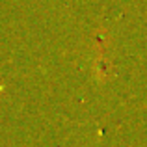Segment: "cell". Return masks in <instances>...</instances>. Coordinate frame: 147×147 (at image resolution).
Listing matches in <instances>:
<instances>
[{
  "mask_svg": "<svg viewBox=\"0 0 147 147\" xmlns=\"http://www.w3.org/2000/svg\"><path fill=\"white\" fill-rule=\"evenodd\" d=\"M95 73H97L99 78L108 76V73H110V61L106 58H97V61H95Z\"/></svg>",
  "mask_w": 147,
  "mask_h": 147,
  "instance_id": "obj_1",
  "label": "cell"
}]
</instances>
